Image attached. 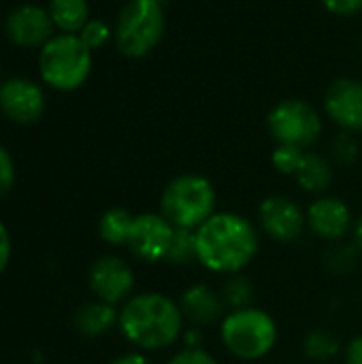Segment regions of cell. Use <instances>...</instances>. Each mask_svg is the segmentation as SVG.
I'll list each match as a JSON object with an SVG mask.
<instances>
[{
    "instance_id": "22",
    "label": "cell",
    "mask_w": 362,
    "mask_h": 364,
    "mask_svg": "<svg viewBox=\"0 0 362 364\" xmlns=\"http://www.w3.org/2000/svg\"><path fill=\"white\" fill-rule=\"evenodd\" d=\"M358 247L354 243H329V250L324 252V269L333 275H348L356 262H358Z\"/></svg>"
},
{
    "instance_id": "5",
    "label": "cell",
    "mask_w": 362,
    "mask_h": 364,
    "mask_svg": "<svg viewBox=\"0 0 362 364\" xmlns=\"http://www.w3.org/2000/svg\"><path fill=\"white\" fill-rule=\"evenodd\" d=\"M92 73V49L79 34L58 32L38 49L41 81L55 92L79 90Z\"/></svg>"
},
{
    "instance_id": "27",
    "label": "cell",
    "mask_w": 362,
    "mask_h": 364,
    "mask_svg": "<svg viewBox=\"0 0 362 364\" xmlns=\"http://www.w3.org/2000/svg\"><path fill=\"white\" fill-rule=\"evenodd\" d=\"M164 364H220V360L205 348H181Z\"/></svg>"
},
{
    "instance_id": "3",
    "label": "cell",
    "mask_w": 362,
    "mask_h": 364,
    "mask_svg": "<svg viewBox=\"0 0 362 364\" xmlns=\"http://www.w3.org/2000/svg\"><path fill=\"white\" fill-rule=\"evenodd\" d=\"M277 337L280 331L275 318L256 305L228 311L220 322V341L224 350L241 363L267 358L275 350Z\"/></svg>"
},
{
    "instance_id": "30",
    "label": "cell",
    "mask_w": 362,
    "mask_h": 364,
    "mask_svg": "<svg viewBox=\"0 0 362 364\" xmlns=\"http://www.w3.org/2000/svg\"><path fill=\"white\" fill-rule=\"evenodd\" d=\"M13 256V241H11V232L9 228L0 222V275L6 271L9 262Z\"/></svg>"
},
{
    "instance_id": "20",
    "label": "cell",
    "mask_w": 362,
    "mask_h": 364,
    "mask_svg": "<svg viewBox=\"0 0 362 364\" xmlns=\"http://www.w3.org/2000/svg\"><path fill=\"white\" fill-rule=\"evenodd\" d=\"M134 215L124 207L107 209L98 220V235L111 247H122L128 243V235L132 228Z\"/></svg>"
},
{
    "instance_id": "32",
    "label": "cell",
    "mask_w": 362,
    "mask_h": 364,
    "mask_svg": "<svg viewBox=\"0 0 362 364\" xmlns=\"http://www.w3.org/2000/svg\"><path fill=\"white\" fill-rule=\"evenodd\" d=\"M205 328H198V326H186L183 328V335H181V343L183 348H203L205 343Z\"/></svg>"
},
{
    "instance_id": "2",
    "label": "cell",
    "mask_w": 362,
    "mask_h": 364,
    "mask_svg": "<svg viewBox=\"0 0 362 364\" xmlns=\"http://www.w3.org/2000/svg\"><path fill=\"white\" fill-rule=\"evenodd\" d=\"M119 333L139 352H164L181 341L186 320L179 303L164 292L132 294L119 309Z\"/></svg>"
},
{
    "instance_id": "1",
    "label": "cell",
    "mask_w": 362,
    "mask_h": 364,
    "mask_svg": "<svg viewBox=\"0 0 362 364\" xmlns=\"http://www.w3.org/2000/svg\"><path fill=\"white\" fill-rule=\"evenodd\" d=\"M194 232L198 264L215 275L243 273L260 252L258 226L235 211H215Z\"/></svg>"
},
{
    "instance_id": "26",
    "label": "cell",
    "mask_w": 362,
    "mask_h": 364,
    "mask_svg": "<svg viewBox=\"0 0 362 364\" xmlns=\"http://www.w3.org/2000/svg\"><path fill=\"white\" fill-rule=\"evenodd\" d=\"M331 151H333V158H335L339 164L350 166V164H354L356 158H358V143H356V139L352 136V132H344V130H341V134L335 136Z\"/></svg>"
},
{
    "instance_id": "25",
    "label": "cell",
    "mask_w": 362,
    "mask_h": 364,
    "mask_svg": "<svg viewBox=\"0 0 362 364\" xmlns=\"http://www.w3.org/2000/svg\"><path fill=\"white\" fill-rule=\"evenodd\" d=\"M111 36H113V30H111L102 19H90V21L81 28V32H79V38H81L92 51L105 47V45L109 43Z\"/></svg>"
},
{
    "instance_id": "16",
    "label": "cell",
    "mask_w": 362,
    "mask_h": 364,
    "mask_svg": "<svg viewBox=\"0 0 362 364\" xmlns=\"http://www.w3.org/2000/svg\"><path fill=\"white\" fill-rule=\"evenodd\" d=\"M117 324H119V309L115 305H109V303H102V301L83 303L73 316L75 331L81 337H87V339L105 337Z\"/></svg>"
},
{
    "instance_id": "11",
    "label": "cell",
    "mask_w": 362,
    "mask_h": 364,
    "mask_svg": "<svg viewBox=\"0 0 362 364\" xmlns=\"http://www.w3.org/2000/svg\"><path fill=\"white\" fill-rule=\"evenodd\" d=\"M47 96L41 83L28 77H9L0 83V113L19 126L38 122L45 113Z\"/></svg>"
},
{
    "instance_id": "7",
    "label": "cell",
    "mask_w": 362,
    "mask_h": 364,
    "mask_svg": "<svg viewBox=\"0 0 362 364\" xmlns=\"http://www.w3.org/2000/svg\"><path fill=\"white\" fill-rule=\"evenodd\" d=\"M267 126L277 145H294L309 149L322 134L320 113L301 98H288L275 105L267 117Z\"/></svg>"
},
{
    "instance_id": "24",
    "label": "cell",
    "mask_w": 362,
    "mask_h": 364,
    "mask_svg": "<svg viewBox=\"0 0 362 364\" xmlns=\"http://www.w3.org/2000/svg\"><path fill=\"white\" fill-rule=\"evenodd\" d=\"M305 154L307 149H301L294 145H277L271 154V162L275 171H280L282 175H297L303 164Z\"/></svg>"
},
{
    "instance_id": "14",
    "label": "cell",
    "mask_w": 362,
    "mask_h": 364,
    "mask_svg": "<svg viewBox=\"0 0 362 364\" xmlns=\"http://www.w3.org/2000/svg\"><path fill=\"white\" fill-rule=\"evenodd\" d=\"M324 109L331 122L344 132H362V81L341 77L324 94Z\"/></svg>"
},
{
    "instance_id": "10",
    "label": "cell",
    "mask_w": 362,
    "mask_h": 364,
    "mask_svg": "<svg viewBox=\"0 0 362 364\" xmlns=\"http://www.w3.org/2000/svg\"><path fill=\"white\" fill-rule=\"evenodd\" d=\"M258 226L275 243H294L307 228V215L290 196L271 194L258 205Z\"/></svg>"
},
{
    "instance_id": "9",
    "label": "cell",
    "mask_w": 362,
    "mask_h": 364,
    "mask_svg": "<svg viewBox=\"0 0 362 364\" xmlns=\"http://www.w3.org/2000/svg\"><path fill=\"white\" fill-rule=\"evenodd\" d=\"M134 271L132 267L115 256L105 254L96 258L87 273V286L96 301L109 303V305H124L134 294Z\"/></svg>"
},
{
    "instance_id": "19",
    "label": "cell",
    "mask_w": 362,
    "mask_h": 364,
    "mask_svg": "<svg viewBox=\"0 0 362 364\" xmlns=\"http://www.w3.org/2000/svg\"><path fill=\"white\" fill-rule=\"evenodd\" d=\"M301 354L309 363H333L341 354V341L329 328H314V331H309L303 337V341H301Z\"/></svg>"
},
{
    "instance_id": "23",
    "label": "cell",
    "mask_w": 362,
    "mask_h": 364,
    "mask_svg": "<svg viewBox=\"0 0 362 364\" xmlns=\"http://www.w3.org/2000/svg\"><path fill=\"white\" fill-rule=\"evenodd\" d=\"M173 267H190L194 262H198L196 256V232L194 230H183V228H175L166 260Z\"/></svg>"
},
{
    "instance_id": "4",
    "label": "cell",
    "mask_w": 362,
    "mask_h": 364,
    "mask_svg": "<svg viewBox=\"0 0 362 364\" xmlns=\"http://www.w3.org/2000/svg\"><path fill=\"white\" fill-rule=\"evenodd\" d=\"M218 194L213 183L198 173H183L173 177L160 196V213L183 230H198L218 209Z\"/></svg>"
},
{
    "instance_id": "21",
    "label": "cell",
    "mask_w": 362,
    "mask_h": 364,
    "mask_svg": "<svg viewBox=\"0 0 362 364\" xmlns=\"http://www.w3.org/2000/svg\"><path fill=\"white\" fill-rule=\"evenodd\" d=\"M220 294H222L228 311L247 309V307H254L256 286H254L252 277H247L245 273H235V275H226L224 284L220 286Z\"/></svg>"
},
{
    "instance_id": "17",
    "label": "cell",
    "mask_w": 362,
    "mask_h": 364,
    "mask_svg": "<svg viewBox=\"0 0 362 364\" xmlns=\"http://www.w3.org/2000/svg\"><path fill=\"white\" fill-rule=\"evenodd\" d=\"M333 164L331 160H326L322 154L316 151H307L303 158V164L299 168V173L294 175L297 183L301 190H305L307 194L314 196H322L326 194V190L333 183Z\"/></svg>"
},
{
    "instance_id": "33",
    "label": "cell",
    "mask_w": 362,
    "mask_h": 364,
    "mask_svg": "<svg viewBox=\"0 0 362 364\" xmlns=\"http://www.w3.org/2000/svg\"><path fill=\"white\" fill-rule=\"evenodd\" d=\"M109 364H156V363L149 358V354L134 350V352H126V354H122V356L113 358Z\"/></svg>"
},
{
    "instance_id": "28",
    "label": "cell",
    "mask_w": 362,
    "mask_h": 364,
    "mask_svg": "<svg viewBox=\"0 0 362 364\" xmlns=\"http://www.w3.org/2000/svg\"><path fill=\"white\" fill-rule=\"evenodd\" d=\"M15 186V162L11 154L0 145V198L6 196Z\"/></svg>"
},
{
    "instance_id": "6",
    "label": "cell",
    "mask_w": 362,
    "mask_h": 364,
    "mask_svg": "<svg viewBox=\"0 0 362 364\" xmlns=\"http://www.w3.org/2000/svg\"><path fill=\"white\" fill-rule=\"evenodd\" d=\"M166 30L162 0H128L113 28V41L126 58H143L156 49Z\"/></svg>"
},
{
    "instance_id": "8",
    "label": "cell",
    "mask_w": 362,
    "mask_h": 364,
    "mask_svg": "<svg viewBox=\"0 0 362 364\" xmlns=\"http://www.w3.org/2000/svg\"><path fill=\"white\" fill-rule=\"evenodd\" d=\"M173 235H175V226L162 213L145 211L134 215L126 247L143 264L164 262Z\"/></svg>"
},
{
    "instance_id": "18",
    "label": "cell",
    "mask_w": 362,
    "mask_h": 364,
    "mask_svg": "<svg viewBox=\"0 0 362 364\" xmlns=\"http://www.w3.org/2000/svg\"><path fill=\"white\" fill-rule=\"evenodd\" d=\"M47 11L55 30L62 34H79L81 28L90 21L87 0H49Z\"/></svg>"
},
{
    "instance_id": "13",
    "label": "cell",
    "mask_w": 362,
    "mask_h": 364,
    "mask_svg": "<svg viewBox=\"0 0 362 364\" xmlns=\"http://www.w3.org/2000/svg\"><path fill=\"white\" fill-rule=\"evenodd\" d=\"M305 215H307V228L312 230V235H316L324 243L344 241L348 235H352L354 222H356L350 205L344 198H337L331 194L316 196L307 205Z\"/></svg>"
},
{
    "instance_id": "15",
    "label": "cell",
    "mask_w": 362,
    "mask_h": 364,
    "mask_svg": "<svg viewBox=\"0 0 362 364\" xmlns=\"http://www.w3.org/2000/svg\"><path fill=\"white\" fill-rule=\"evenodd\" d=\"M179 309L183 314L186 326H198L207 328L213 324H220L224 316L228 314V307L220 294V288L215 290L209 284H192L188 286L179 296Z\"/></svg>"
},
{
    "instance_id": "34",
    "label": "cell",
    "mask_w": 362,
    "mask_h": 364,
    "mask_svg": "<svg viewBox=\"0 0 362 364\" xmlns=\"http://www.w3.org/2000/svg\"><path fill=\"white\" fill-rule=\"evenodd\" d=\"M352 243L358 247V252H361L362 256V215L354 222V230H352Z\"/></svg>"
},
{
    "instance_id": "12",
    "label": "cell",
    "mask_w": 362,
    "mask_h": 364,
    "mask_svg": "<svg viewBox=\"0 0 362 364\" xmlns=\"http://www.w3.org/2000/svg\"><path fill=\"white\" fill-rule=\"evenodd\" d=\"M6 38L21 49H41L58 30L49 11L41 4H19L4 17Z\"/></svg>"
},
{
    "instance_id": "31",
    "label": "cell",
    "mask_w": 362,
    "mask_h": 364,
    "mask_svg": "<svg viewBox=\"0 0 362 364\" xmlns=\"http://www.w3.org/2000/svg\"><path fill=\"white\" fill-rule=\"evenodd\" d=\"M344 363L362 364V335H356L348 341V346L344 348Z\"/></svg>"
},
{
    "instance_id": "35",
    "label": "cell",
    "mask_w": 362,
    "mask_h": 364,
    "mask_svg": "<svg viewBox=\"0 0 362 364\" xmlns=\"http://www.w3.org/2000/svg\"><path fill=\"white\" fill-rule=\"evenodd\" d=\"M0 83H2V68H0Z\"/></svg>"
},
{
    "instance_id": "29",
    "label": "cell",
    "mask_w": 362,
    "mask_h": 364,
    "mask_svg": "<svg viewBox=\"0 0 362 364\" xmlns=\"http://www.w3.org/2000/svg\"><path fill=\"white\" fill-rule=\"evenodd\" d=\"M326 11L335 15H356L362 11V0H320Z\"/></svg>"
}]
</instances>
